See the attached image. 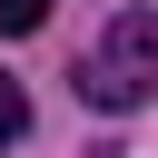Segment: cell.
I'll return each instance as SVG.
<instances>
[{
  "label": "cell",
  "mask_w": 158,
  "mask_h": 158,
  "mask_svg": "<svg viewBox=\"0 0 158 158\" xmlns=\"http://www.w3.org/2000/svg\"><path fill=\"white\" fill-rule=\"evenodd\" d=\"M79 99H89V109H138V99H158V10H118V20H109V49L79 59Z\"/></svg>",
  "instance_id": "cell-1"
},
{
  "label": "cell",
  "mask_w": 158,
  "mask_h": 158,
  "mask_svg": "<svg viewBox=\"0 0 158 158\" xmlns=\"http://www.w3.org/2000/svg\"><path fill=\"white\" fill-rule=\"evenodd\" d=\"M30 138V99H20V79H0V148H20Z\"/></svg>",
  "instance_id": "cell-2"
},
{
  "label": "cell",
  "mask_w": 158,
  "mask_h": 158,
  "mask_svg": "<svg viewBox=\"0 0 158 158\" xmlns=\"http://www.w3.org/2000/svg\"><path fill=\"white\" fill-rule=\"evenodd\" d=\"M40 20H49V0H0V40H30Z\"/></svg>",
  "instance_id": "cell-3"
}]
</instances>
